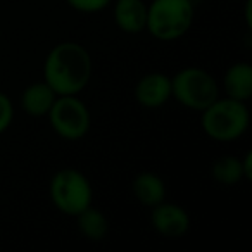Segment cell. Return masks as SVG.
Returning <instances> with one entry per match:
<instances>
[{
    "label": "cell",
    "instance_id": "obj_1",
    "mask_svg": "<svg viewBox=\"0 0 252 252\" xmlns=\"http://www.w3.org/2000/svg\"><path fill=\"white\" fill-rule=\"evenodd\" d=\"M92 78V57L83 45L63 42L56 45L43 63V81L57 95H78Z\"/></svg>",
    "mask_w": 252,
    "mask_h": 252
},
{
    "label": "cell",
    "instance_id": "obj_2",
    "mask_svg": "<svg viewBox=\"0 0 252 252\" xmlns=\"http://www.w3.org/2000/svg\"><path fill=\"white\" fill-rule=\"evenodd\" d=\"M251 125V114L245 102L218 97L200 116L204 133L214 142H233L244 137Z\"/></svg>",
    "mask_w": 252,
    "mask_h": 252
},
{
    "label": "cell",
    "instance_id": "obj_3",
    "mask_svg": "<svg viewBox=\"0 0 252 252\" xmlns=\"http://www.w3.org/2000/svg\"><path fill=\"white\" fill-rule=\"evenodd\" d=\"M195 16L192 0H152L145 30L161 42H173L190 30Z\"/></svg>",
    "mask_w": 252,
    "mask_h": 252
},
{
    "label": "cell",
    "instance_id": "obj_4",
    "mask_svg": "<svg viewBox=\"0 0 252 252\" xmlns=\"http://www.w3.org/2000/svg\"><path fill=\"white\" fill-rule=\"evenodd\" d=\"M171 97L190 111L202 112L220 97V87L206 69L185 67L171 78Z\"/></svg>",
    "mask_w": 252,
    "mask_h": 252
},
{
    "label": "cell",
    "instance_id": "obj_5",
    "mask_svg": "<svg viewBox=\"0 0 252 252\" xmlns=\"http://www.w3.org/2000/svg\"><path fill=\"white\" fill-rule=\"evenodd\" d=\"M50 200L66 216H76L92 206L94 190L88 178L81 171L66 168L57 171L50 180Z\"/></svg>",
    "mask_w": 252,
    "mask_h": 252
},
{
    "label": "cell",
    "instance_id": "obj_6",
    "mask_svg": "<svg viewBox=\"0 0 252 252\" xmlns=\"http://www.w3.org/2000/svg\"><path fill=\"white\" fill-rule=\"evenodd\" d=\"M47 118L54 133L64 140H80L90 130V111L78 95H57Z\"/></svg>",
    "mask_w": 252,
    "mask_h": 252
},
{
    "label": "cell",
    "instance_id": "obj_7",
    "mask_svg": "<svg viewBox=\"0 0 252 252\" xmlns=\"http://www.w3.org/2000/svg\"><path fill=\"white\" fill-rule=\"evenodd\" d=\"M151 209V224L161 237L175 240L187 235L190 228V218L182 206L164 200Z\"/></svg>",
    "mask_w": 252,
    "mask_h": 252
},
{
    "label": "cell",
    "instance_id": "obj_8",
    "mask_svg": "<svg viewBox=\"0 0 252 252\" xmlns=\"http://www.w3.org/2000/svg\"><path fill=\"white\" fill-rule=\"evenodd\" d=\"M135 98L147 109L162 107L171 98V78L164 73H149L135 87Z\"/></svg>",
    "mask_w": 252,
    "mask_h": 252
},
{
    "label": "cell",
    "instance_id": "obj_9",
    "mask_svg": "<svg viewBox=\"0 0 252 252\" xmlns=\"http://www.w3.org/2000/svg\"><path fill=\"white\" fill-rule=\"evenodd\" d=\"M114 21L121 32L137 35L147 25V5L144 0H116Z\"/></svg>",
    "mask_w": 252,
    "mask_h": 252
},
{
    "label": "cell",
    "instance_id": "obj_10",
    "mask_svg": "<svg viewBox=\"0 0 252 252\" xmlns=\"http://www.w3.org/2000/svg\"><path fill=\"white\" fill-rule=\"evenodd\" d=\"M57 94L45 83V81H36L25 88L21 95V107L32 118H43L49 114Z\"/></svg>",
    "mask_w": 252,
    "mask_h": 252
},
{
    "label": "cell",
    "instance_id": "obj_11",
    "mask_svg": "<svg viewBox=\"0 0 252 252\" xmlns=\"http://www.w3.org/2000/svg\"><path fill=\"white\" fill-rule=\"evenodd\" d=\"M223 87L226 97L247 102L252 97V66L247 63H237L224 73Z\"/></svg>",
    "mask_w": 252,
    "mask_h": 252
},
{
    "label": "cell",
    "instance_id": "obj_12",
    "mask_svg": "<svg viewBox=\"0 0 252 252\" xmlns=\"http://www.w3.org/2000/svg\"><path fill=\"white\" fill-rule=\"evenodd\" d=\"M133 190L135 199L140 204L147 207H154L158 204L164 202L166 200V183L162 182L161 176L154 175V173H140L137 175V178L133 180Z\"/></svg>",
    "mask_w": 252,
    "mask_h": 252
},
{
    "label": "cell",
    "instance_id": "obj_13",
    "mask_svg": "<svg viewBox=\"0 0 252 252\" xmlns=\"http://www.w3.org/2000/svg\"><path fill=\"white\" fill-rule=\"evenodd\" d=\"M76 223L78 230L83 235L87 240L92 242H100L105 238L109 231V223L107 218L104 216L100 209L94 206H88L85 211H81L80 214H76Z\"/></svg>",
    "mask_w": 252,
    "mask_h": 252
},
{
    "label": "cell",
    "instance_id": "obj_14",
    "mask_svg": "<svg viewBox=\"0 0 252 252\" xmlns=\"http://www.w3.org/2000/svg\"><path fill=\"white\" fill-rule=\"evenodd\" d=\"M211 175L218 183L226 187L238 185L244 182V168H242V159L233 158V156H224V158L218 159L211 168Z\"/></svg>",
    "mask_w": 252,
    "mask_h": 252
},
{
    "label": "cell",
    "instance_id": "obj_15",
    "mask_svg": "<svg viewBox=\"0 0 252 252\" xmlns=\"http://www.w3.org/2000/svg\"><path fill=\"white\" fill-rule=\"evenodd\" d=\"M112 0H66V4L71 9L78 12H85V14H94V12H100L105 7H109Z\"/></svg>",
    "mask_w": 252,
    "mask_h": 252
},
{
    "label": "cell",
    "instance_id": "obj_16",
    "mask_svg": "<svg viewBox=\"0 0 252 252\" xmlns=\"http://www.w3.org/2000/svg\"><path fill=\"white\" fill-rule=\"evenodd\" d=\"M14 119V105L5 94L0 92V135L5 133Z\"/></svg>",
    "mask_w": 252,
    "mask_h": 252
},
{
    "label": "cell",
    "instance_id": "obj_17",
    "mask_svg": "<svg viewBox=\"0 0 252 252\" xmlns=\"http://www.w3.org/2000/svg\"><path fill=\"white\" fill-rule=\"evenodd\" d=\"M242 168H244V176L247 182H251L252 180V152L249 151L247 154H245V158L242 159Z\"/></svg>",
    "mask_w": 252,
    "mask_h": 252
},
{
    "label": "cell",
    "instance_id": "obj_18",
    "mask_svg": "<svg viewBox=\"0 0 252 252\" xmlns=\"http://www.w3.org/2000/svg\"><path fill=\"white\" fill-rule=\"evenodd\" d=\"M245 23L247 28H252V0L245 2Z\"/></svg>",
    "mask_w": 252,
    "mask_h": 252
}]
</instances>
